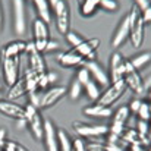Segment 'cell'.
Instances as JSON below:
<instances>
[{
	"instance_id": "13",
	"label": "cell",
	"mask_w": 151,
	"mask_h": 151,
	"mask_svg": "<svg viewBox=\"0 0 151 151\" xmlns=\"http://www.w3.org/2000/svg\"><path fill=\"white\" fill-rule=\"evenodd\" d=\"M0 113L4 114L6 117H10L13 120L25 119V107L7 99L0 100Z\"/></svg>"
},
{
	"instance_id": "40",
	"label": "cell",
	"mask_w": 151,
	"mask_h": 151,
	"mask_svg": "<svg viewBox=\"0 0 151 151\" xmlns=\"http://www.w3.org/2000/svg\"><path fill=\"white\" fill-rule=\"evenodd\" d=\"M134 1H135V6L138 7V10H139V12L145 10L148 6H151L150 0H134Z\"/></svg>"
},
{
	"instance_id": "5",
	"label": "cell",
	"mask_w": 151,
	"mask_h": 151,
	"mask_svg": "<svg viewBox=\"0 0 151 151\" xmlns=\"http://www.w3.org/2000/svg\"><path fill=\"white\" fill-rule=\"evenodd\" d=\"M50 41V29L49 24L41 21L40 18H35L32 21V43L38 51H46V47Z\"/></svg>"
},
{
	"instance_id": "32",
	"label": "cell",
	"mask_w": 151,
	"mask_h": 151,
	"mask_svg": "<svg viewBox=\"0 0 151 151\" xmlns=\"http://www.w3.org/2000/svg\"><path fill=\"white\" fill-rule=\"evenodd\" d=\"M65 38H66V41H68V44L72 47V49H75V47H78L85 38L82 37V35H79L78 32H75V31H69L66 35H65Z\"/></svg>"
},
{
	"instance_id": "1",
	"label": "cell",
	"mask_w": 151,
	"mask_h": 151,
	"mask_svg": "<svg viewBox=\"0 0 151 151\" xmlns=\"http://www.w3.org/2000/svg\"><path fill=\"white\" fill-rule=\"evenodd\" d=\"M139 15H141V12L138 10L137 6H134V7L123 16V19L120 21V24H119L117 28L114 29V34H113V37H111V41H110L114 49L120 47V46L129 38V35H131V27H132V24L135 22V19H137Z\"/></svg>"
},
{
	"instance_id": "45",
	"label": "cell",
	"mask_w": 151,
	"mask_h": 151,
	"mask_svg": "<svg viewBox=\"0 0 151 151\" xmlns=\"http://www.w3.org/2000/svg\"><path fill=\"white\" fill-rule=\"evenodd\" d=\"M15 122H16V128L18 129H24L25 126H28L27 119H19V120H15Z\"/></svg>"
},
{
	"instance_id": "12",
	"label": "cell",
	"mask_w": 151,
	"mask_h": 151,
	"mask_svg": "<svg viewBox=\"0 0 151 151\" xmlns=\"http://www.w3.org/2000/svg\"><path fill=\"white\" fill-rule=\"evenodd\" d=\"M46 151H59V141H57V128L50 119L44 120L43 125V138Z\"/></svg>"
},
{
	"instance_id": "30",
	"label": "cell",
	"mask_w": 151,
	"mask_h": 151,
	"mask_svg": "<svg viewBox=\"0 0 151 151\" xmlns=\"http://www.w3.org/2000/svg\"><path fill=\"white\" fill-rule=\"evenodd\" d=\"M57 79V73H54V72H46V73H43L41 76H40V84H38V88L41 90V91H44V90H47V87L53 84L54 81Z\"/></svg>"
},
{
	"instance_id": "2",
	"label": "cell",
	"mask_w": 151,
	"mask_h": 151,
	"mask_svg": "<svg viewBox=\"0 0 151 151\" xmlns=\"http://www.w3.org/2000/svg\"><path fill=\"white\" fill-rule=\"evenodd\" d=\"M53 13H54V21H56V28L60 34L66 35L70 31V7L66 0H59L53 6Z\"/></svg>"
},
{
	"instance_id": "4",
	"label": "cell",
	"mask_w": 151,
	"mask_h": 151,
	"mask_svg": "<svg viewBox=\"0 0 151 151\" xmlns=\"http://www.w3.org/2000/svg\"><path fill=\"white\" fill-rule=\"evenodd\" d=\"M1 69H3V81L7 87H12L21 76V57H4L0 56Z\"/></svg>"
},
{
	"instance_id": "37",
	"label": "cell",
	"mask_w": 151,
	"mask_h": 151,
	"mask_svg": "<svg viewBox=\"0 0 151 151\" xmlns=\"http://www.w3.org/2000/svg\"><path fill=\"white\" fill-rule=\"evenodd\" d=\"M41 94H43V91H41V90H37V91H31V93H28V97H29V103H31L32 106H35L37 109H40Z\"/></svg>"
},
{
	"instance_id": "9",
	"label": "cell",
	"mask_w": 151,
	"mask_h": 151,
	"mask_svg": "<svg viewBox=\"0 0 151 151\" xmlns=\"http://www.w3.org/2000/svg\"><path fill=\"white\" fill-rule=\"evenodd\" d=\"M25 56H27V60H28V69H31V70L40 73V75H43V73L47 72L46 60L41 56V51H38L35 49L34 43H28Z\"/></svg>"
},
{
	"instance_id": "6",
	"label": "cell",
	"mask_w": 151,
	"mask_h": 151,
	"mask_svg": "<svg viewBox=\"0 0 151 151\" xmlns=\"http://www.w3.org/2000/svg\"><path fill=\"white\" fill-rule=\"evenodd\" d=\"M25 119L28 123V128L31 129V134L34 135L35 139H41L43 138V125L44 120L40 114V110L32 106L31 103H28L25 106Z\"/></svg>"
},
{
	"instance_id": "3",
	"label": "cell",
	"mask_w": 151,
	"mask_h": 151,
	"mask_svg": "<svg viewBox=\"0 0 151 151\" xmlns=\"http://www.w3.org/2000/svg\"><path fill=\"white\" fill-rule=\"evenodd\" d=\"M126 90H128V87H126V84H125L123 81L111 82V84H109V85H107V88L101 93L100 99L97 100V103L101 104V106L111 107L114 103H117V101L125 96Z\"/></svg>"
},
{
	"instance_id": "35",
	"label": "cell",
	"mask_w": 151,
	"mask_h": 151,
	"mask_svg": "<svg viewBox=\"0 0 151 151\" xmlns=\"http://www.w3.org/2000/svg\"><path fill=\"white\" fill-rule=\"evenodd\" d=\"M4 151H29L25 145L13 141V139H7L4 144Z\"/></svg>"
},
{
	"instance_id": "23",
	"label": "cell",
	"mask_w": 151,
	"mask_h": 151,
	"mask_svg": "<svg viewBox=\"0 0 151 151\" xmlns=\"http://www.w3.org/2000/svg\"><path fill=\"white\" fill-rule=\"evenodd\" d=\"M22 76H24V79H25V82H27L28 93L40 90V88H38V84H40V76H41L40 73H37V72H34V70H31V69H28V68H27V69L24 70Z\"/></svg>"
},
{
	"instance_id": "50",
	"label": "cell",
	"mask_w": 151,
	"mask_h": 151,
	"mask_svg": "<svg viewBox=\"0 0 151 151\" xmlns=\"http://www.w3.org/2000/svg\"><path fill=\"white\" fill-rule=\"evenodd\" d=\"M0 90H1V82H0Z\"/></svg>"
},
{
	"instance_id": "10",
	"label": "cell",
	"mask_w": 151,
	"mask_h": 151,
	"mask_svg": "<svg viewBox=\"0 0 151 151\" xmlns=\"http://www.w3.org/2000/svg\"><path fill=\"white\" fill-rule=\"evenodd\" d=\"M12 10H13V29L18 35H21L27 29L25 0H12Z\"/></svg>"
},
{
	"instance_id": "46",
	"label": "cell",
	"mask_w": 151,
	"mask_h": 151,
	"mask_svg": "<svg viewBox=\"0 0 151 151\" xmlns=\"http://www.w3.org/2000/svg\"><path fill=\"white\" fill-rule=\"evenodd\" d=\"M129 148H131V151H145L142 145H129Z\"/></svg>"
},
{
	"instance_id": "16",
	"label": "cell",
	"mask_w": 151,
	"mask_h": 151,
	"mask_svg": "<svg viewBox=\"0 0 151 151\" xmlns=\"http://www.w3.org/2000/svg\"><path fill=\"white\" fill-rule=\"evenodd\" d=\"M125 75V59L120 53H113L110 57V82H119L123 81Z\"/></svg>"
},
{
	"instance_id": "11",
	"label": "cell",
	"mask_w": 151,
	"mask_h": 151,
	"mask_svg": "<svg viewBox=\"0 0 151 151\" xmlns=\"http://www.w3.org/2000/svg\"><path fill=\"white\" fill-rule=\"evenodd\" d=\"M68 94V88L63 87V85H56V87H51L43 91L41 94V101H40V109H47L54 106L56 103L62 100L65 96Z\"/></svg>"
},
{
	"instance_id": "26",
	"label": "cell",
	"mask_w": 151,
	"mask_h": 151,
	"mask_svg": "<svg viewBox=\"0 0 151 151\" xmlns=\"http://www.w3.org/2000/svg\"><path fill=\"white\" fill-rule=\"evenodd\" d=\"M129 62L132 63V66H134L137 70H139V69L145 68L151 62V51H142V53H139V54H135Z\"/></svg>"
},
{
	"instance_id": "8",
	"label": "cell",
	"mask_w": 151,
	"mask_h": 151,
	"mask_svg": "<svg viewBox=\"0 0 151 151\" xmlns=\"http://www.w3.org/2000/svg\"><path fill=\"white\" fill-rule=\"evenodd\" d=\"M123 82L126 84V87L129 90H132L137 94H141L145 91V85L144 81L141 78V75L138 73V70L132 66V63L129 60H125V75H123Z\"/></svg>"
},
{
	"instance_id": "44",
	"label": "cell",
	"mask_w": 151,
	"mask_h": 151,
	"mask_svg": "<svg viewBox=\"0 0 151 151\" xmlns=\"http://www.w3.org/2000/svg\"><path fill=\"white\" fill-rule=\"evenodd\" d=\"M59 49V44H57V41H54V40H50L49 41V44H47V47H46V51L49 53V51H54Z\"/></svg>"
},
{
	"instance_id": "47",
	"label": "cell",
	"mask_w": 151,
	"mask_h": 151,
	"mask_svg": "<svg viewBox=\"0 0 151 151\" xmlns=\"http://www.w3.org/2000/svg\"><path fill=\"white\" fill-rule=\"evenodd\" d=\"M3 28V10H1V3H0V31Z\"/></svg>"
},
{
	"instance_id": "34",
	"label": "cell",
	"mask_w": 151,
	"mask_h": 151,
	"mask_svg": "<svg viewBox=\"0 0 151 151\" xmlns=\"http://www.w3.org/2000/svg\"><path fill=\"white\" fill-rule=\"evenodd\" d=\"M76 81H78V82H81V85H82V87L91 81L90 70H88L85 66H81V68L78 69V72H76Z\"/></svg>"
},
{
	"instance_id": "52",
	"label": "cell",
	"mask_w": 151,
	"mask_h": 151,
	"mask_svg": "<svg viewBox=\"0 0 151 151\" xmlns=\"http://www.w3.org/2000/svg\"><path fill=\"white\" fill-rule=\"evenodd\" d=\"M0 100H1V94H0Z\"/></svg>"
},
{
	"instance_id": "41",
	"label": "cell",
	"mask_w": 151,
	"mask_h": 151,
	"mask_svg": "<svg viewBox=\"0 0 151 151\" xmlns=\"http://www.w3.org/2000/svg\"><path fill=\"white\" fill-rule=\"evenodd\" d=\"M7 141V134H6V129L0 128V151H4V144Z\"/></svg>"
},
{
	"instance_id": "21",
	"label": "cell",
	"mask_w": 151,
	"mask_h": 151,
	"mask_svg": "<svg viewBox=\"0 0 151 151\" xmlns=\"http://www.w3.org/2000/svg\"><path fill=\"white\" fill-rule=\"evenodd\" d=\"M25 94H28V88H27V82H25V79H24V76L21 75L19 76V79L12 85V87H9V91H7V100H18V99H21V97H24Z\"/></svg>"
},
{
	"instance_id": "43",
	"label": "cell",
	"mask_w": 151,
	"mask_h": 151,
	"mask_svg": "<svg viewBox=\"0 0 151 151\" xmlns=\"http://www.w3.org/2000/svg\"><path fill=\"white\" fill-rule=\"evenodd\" d=\"M141 103H142L141 100L135 99V100H132V101H131V104H129L128 107H129V110H131V111L137 113V111H138V109H139V106H141Z\"/></svg>"
},
{
	"instance_id": "36",
	"label": "cell",
	"mask_w": 151,
	"mask_h": 151,
	"mask_svg": "<svg viewBox=\"0 0 151 151\" xmlns=\"http://www.w3.org/2000/svg\"><path fill=\"white\" fill-rule=\"evenodd\" d=\"M100 7L107 12H114L119 9V3L116 0H100Z\"/></svg>"
},
{
	"instance_id": "17",
	"label": "cell",
	"mask_w": 151,
	"mask_h": 151,
	"mask_svg": "<svg viewBox=\"0 0 151 151\" xmlns=\"http://www.w3.org/2000/svg\"><path fill=\"white\" fill-rule=\"evenodd\" d=\"M57 62H59L62 66H65V68H81V66H84V63H85L84 57H82L81 54H78L73 49L59 53Z\"/></svg>"
},
{
	"instance_id": "25",
	"label": "cell",
	"mask_w": 151,
	"mask_h": 151,
	"mask_svg": "<svg viewBox=\"0 0 151 151\" xmlns=\"http://www.w3.org/2000/svg\"><path fill=\"white\" fill-rule=\"evenodd\" d=\"M59 151H73V139L68 135L65 129H57Z\"/></svg>"
},
{
	"instance_id": "19",
	"label": "cell",
	"mask_w": 151,
	"mask_h": 151,
	"mask_svg": "<svg viewBox=\"0 0 151 151\" xmlns=\"http://www.w3.org/2000/svg\"><path fill=\"white\" fill-rule=\"evenodd\" d=\"M27 46H28V43L22 41V40L10 41L0 50V56H4V57H21L22 54H25Z\"/></svg>"
},
{
	"instance_id": "33",
	"label": "cell",
	"mask_w": 151,
	"mask_h": 151,
	"mask_svg": "<svg viewBox=\"0 0 151 151\" xmlns=\"http://www.w3.org/2000/svg\"><path fill=\"white\" fill-rule=\"evenodd\" d=\"M137 114H138V117L141 120H147L148 122L151 119V106L148 103L142 101L141 106H139V109H138V111H137Z\"/></svg>"
},
{
	"instance_id": "51",
	"label": "cell",
	"mask_w": 151,
	"mask_h": 151,
	"mask_svg": "<svg viewBox=\"0 0 151 151\" xmlns=\"http://www.w3.org/2000/svg\"><path fill=\"white\" fill-rule=\"evenodd\" d=\"M81 1H82V0H78V3H81Z\"/></svg>"
},
{
	"instance_id": "31",
	"label": "cell",
	"mask_w": 151,
	"mask_h": 151,
	"mask_svg": "<svg viewBox=\"0 0 151 151\" xmlns=\"http://www.w3.org/2000/svg\"><path fill=\"white\" fill-rule=\"evenodd\" d=\"M82 91H84V87L81 85V82H78V81L75 79V81L70 84V87L68 88V96L70 97V100H78V99L81 97Z\"/></svg>"
},
{
	"instance_id": "18",
	"label": "cell",
	"mask_w": 151,
	"mask_h": 151,
	"mask_svg": "<svg viewBox=\"0 0 151 151\" xmlns=\"http://www.w3.org/2000/svg\"><path fill=\"white\" fill-rule=\"evenodd\" d=\"M144 29H145V22H144L142 16L139 15L135 19V22L132 24V27H131V35H129L131 43H132V46L135 49L141 47V44L144 41Z\"/></svg>"
},
{
	"instance_id": "22",
	"label": "cell",
	"mask_w": 151,
	"mask_h": 151,
	"mask_svg": "<svg viewBox=\"0 0 151 151\" xmlns=\"http://www.w3.org/2000/svg\"><path fill=\"white\" fill-rule=\"evenodd\" d=\"M32 3L35 6V10L38 13V18L41 21H44L46 24H49L51 21V13H53L49 0H32Z\"/></svg>"
},
{
	"instance_id": "39",
	"label": "cell",
	"mask_w": 151,
	"mask_h": 151,
	"mask_svg": "<svg viewBox=\"0 0 151 151\" xmlns=\"http://www.w3.org/2000/svg\"><path fill=\"white\" fill-rule=\"evenodd\" d=\"M73 151H88L87 150V144L81 138L73 139Z\"/></svg>"
},
{
	"instance_id": "7",
	"label": "cell",
	"mask_w": 151,
	"mask_h": 151,
	"mask_svg": "<svg viewBox=\"0 0 151 151\" xmlns=\"http://www.w3.org/2000/svg\"><path fill=\"white\" fill-rule=\"evenodd\" d=\"M73 131L79 138H87V139H97L101 137H106L109 134V126L106 125H87L81 122L73 123Z\"/></svg>"
},
{
	"instance_id": "48",
	"label": "cell",
	"mask_w": 151,
	"mask_h": 151,
	"mask_svg": "<svg viewBox=\"0 0 151 151\" xmlns=\"http://www.w3.org/2000/svg\"><path fill=\"white\" fill-rule=\"evenodd\" d=\"M57 1H59V0H49V3H50V6H51V10H53V6H54Z\"/></svg>"
},
{
	"instance_id": "38",
	"label": "cell",
	"mask_w": 151,
	"mask_h": 151,
	"mask_svg": "<svg viewBox=\"0 0 151 151\" xmlns=\"http://www.w3.org/2000/svg\"><path fill=\"white\" fill-rule=\"evenodd\" d=\"M137 131H138L139 134H142V135H148V134H150V125H148V122L139 119L138 123H137Z\"/></svg>"
},
{
	"instance_id": "28",
	"label": "cell",
	"mask_w": 151,
	"mask_h": 151,
	"mask_svg": "<svg viewBox=\"0 0 151 151\" xmlns=\"http://www.w3.org/2000/svg\"><path fill=\"white\" fill-rule=\"evenodd\" d=\"M84 91H85L87 97H88L91 101H97L99 99H100V96H101L100 85H99L96 81H93V79H91L88 84H85V85H84Z\"/></svg>"
},
{
	"instance_id": "14",
	"label": "cell",
	"mask_w": 151,
	"mask_h": 151,
	"mask_svg": "<svg viewBox=\"0 0 151 151\" xmlns=\"http://www.w3.org/2000/svg\"><path fill=\"white\" fill-rule=\"evenodd\" d=\"M84 66L90 70V75H91V79L96 81L100 87H107L110 84V78H109V73L106 72V69L101 66L97 60H91V62H85Z\"/></svg>"
},
{
	"instance_id": "54",
	"label": "cell",
	"mask_w": 151,
	"mask_h": 151,
	"mask_svg": "<svg viewBox=\"0 0 151 151\" xmlns=\"http://www.w3.org/2000/svg\"><path fill=\"white\" fill-rule=\"evenodd\" d=\"M123 151H125V150H123Z\"/></svg>"
},
{
	"instance_id": "20",
	"label": "cell",
	"mask_w": 151,
	"mask_h": 151,
	"mask_svg": "<svg viewBox=\"0 0 151 151\" xmlns=\"http://www.w3.org/2000/svg\"><path fill=\"white\" fill-rule=\"evenodd\" d=\"M84 114L88 117H97V119H107L110 116H113V110L111 107L107 106H101L99 103L96 104H90L84 109Z\"/></svg>"
},
{
	"instance_id": "53",
	"label": "cell",
	"mask_w": 151,
	"mask_h": 151,
	"mask_svg": "<svg viewBox=\"0 0 151 151\" xmlns=\"http://www.w3.org/2000/svg\"><path fill=\"white\" fill-rule=\"evenodd\" d=\"M148 151H151V147H150V150H148Z\"/></svg>"
},
{
	"instance_id": "27",
	"label": "cell",
	"mask_w": 151,
	"mask_h": 151,
	"mask_svg": "<svg viewBox=\"0 0 151 151\" xmlns=\"http://www.w3.org/2000/svg\"><path fill=\"white\" fill-rule=\"evenodd\" d=\"M87 150L88 151H123V148L117 147V145H111L107 142H97V141H90L87 144Z\"/></svg>"
},
{
	"instance_id": "29",
	"label": "cell",
	"mask_w": 151,
	"mask_h": 151,
	"mask_svg": "<svg viewBox=\"0 0 151 151\" xmlns=\"http://www.w3.org/2000/svg\"><path fill=\"white\" fill-rule=\"evenodd\" d=\"M129 107L128 106H122L119 107L116 111H114V116H113V122L111 123H119V125H126L128 119H129Z\"/></svg>"
},
{
	"instance_id": "42",
	"label": "cell",
	"mask_w": 151,
	"mask_h": 151,
	"mask_svg": "<svg viewBox=\"0 0 151 151\" xmlns=\"http://www.w3.org/2000/svg\"><path fill=\"white\" fill-rule=\"evenodd\" d=\"M141 16H142V19H144L145 24H150L151 22V6H148L145 10L141 12Z\"/></svg>"
},
{
	"instance_id": "49",
	"label": "cell",
	"mask_w": 151,
	"mask_h": 151,
	"mask_svg": "<svg viewBox=\"0 0 151 151\" xmlns=\"http://www.w3.org/2000/svg\"><path fill=\"white\" fill-rule=\"evenodd\" d=\"M148 99H150V100H151V88H150V90H148Z\"/></svg>"
},
{
	"instance_id": "15",
	"label": "cell",
	"mask_w": 151,
	"mask_h": 151,
	"mask_svg": "<svg viewBox=\"0 0 151 151\" xmlns=\"http://www.w3.org/2000/svg\"><path fill=\"white\" fill-rule=\"evenodd\" d=\"M99 46H100V40L99 38H88V40H84L73 50L76 51L78 54H81L85 62H91V60H96V57H97Z\"/></svg>"
},
{
	"instance_id": "24",
	"label": "cell",
	"mask_w": 151,
	"mask_h": 151,
	"mask_svg": "<svg viewBox=\"0 0 151 151\" xmlns=\"http://www.w3.org/2000/svg\"><path fill=\"white\" fill-rule=\"evenodd\" d=\"M100 7V0H82L79 3V13L84 18L93 16Z\"/></svg>"
}]
</instances>
